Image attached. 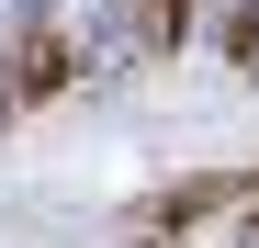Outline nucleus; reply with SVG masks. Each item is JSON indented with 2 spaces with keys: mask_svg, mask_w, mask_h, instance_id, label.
I'll return each instance as SVG.
<instances>
[{
  "mask_svg": "<svg viewBox=\"0 0 259 248\" xmlns=\"http://www.w3.org/2000/svg\"><path fill=\"white\" fill-rule=\"evenodd\" d=\"M248 248H259V215H248Z\"/></svg>",
  "mask_w": 259,
  "mask_h": 248,
  "instance_id": "obj_3",
  "label": "nucleus"
},
{
  "mask_svg": "<svg viewBox=\"0 0 259 248\" xmlns=\"http://www.w3.org/2000/svg\"><path fill=\"white\" fill-rule=\"evenodd\" d=\"M68 79H79L68 34H23V57H12V113H23V102H57Z\"/></svg>",
  "mask_w": 259,
  "mask_h": 248,
  "instance_id": "obj_1",
  "label": "nucleus"
},
{
  "mask_svg": "<svg viewBox=\"0 0 259 248\" xmlns=\"http://www.w3.org/2000/svg\"><path fill=\"white\" fill-rule=\"evenodd\" d=\"M181 34H192V0H136V46L147 57H169Z\"/></svg>",
  "mask_w": 259,
  "mask_h": 248,
  "instance_id": "obj_2",
  "label": "nucleus"
}]
</instances>
